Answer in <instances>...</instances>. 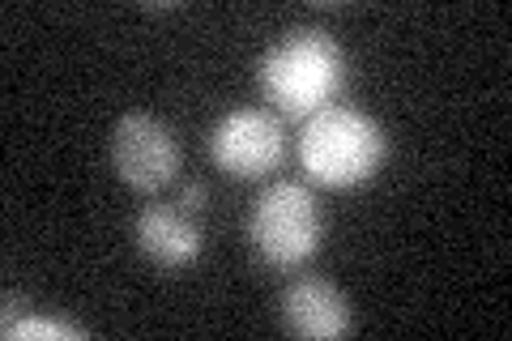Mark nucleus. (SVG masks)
I'll return each mask as SVG.
<instances>
[{"mask_svg": "<svg viewBox=\"0 0 512 341\" xmlns=\"http://www.w3.org/2000/svg\"><path fill=\"white\" fill-rule=\"evenodd\" d=\"M346 86V56L325 30H291L261 60V90L286 120H312Z\"/></svg>", "mask_w": 512, "mask_h": 341, "instance_id": "1", "label": "nucleus"}, {"mask_svg": "<svg viewBox=\"0 0 512 341\" xmlns=\"http://www.w3.org/2000/svg\"><path fill=\"white\" fill-rule=\"evenodd\" d=\"M389 137L359 107H325L308 120L299 137V162L312 184L359 188L384 167Z\"/></svg>", "mask_w": 512, "mask_h": 341, "instance_id": "2", "label": "nucleus"}, {"mask_svg": "<svg viewBox=\"0 0 512 341\" xmlns=\"http://www.w3.org/2000/svg\"><path fill=\"white\" fill-rule=\"evenodd\" d=\"M248 239L274 269L308 265L325 239V214H320L312 188L295 180L269 184L248 214Z\"/></svg>", "mask_w": 512, "mask_h": 341, "instance_id": "3", "label": "nucleus"}, {"mask_svg": "<svg viewBox=\"0 0 512 341\" xmlns=\"http://www.w3.org/2000/svg\"><path fill=\"white\" fill-rule=\"evenodd\" d=\"M210 158L235 180H265L286 158V124L265 107L227 111L210 133Z\"/></svg>", "mask_w": 512, "mask_h": 341, "instance_id": "4", "label": "nucleus"}, {"mask_svg": "<svg viewBox=\"0 0 512 341\" xmlns=\"http://www.w3.org/2000/svg\"><path fill=\"white\" fill-rule=\"evenodd\" d=\"M111 167L133 192H158L180 171V141L150 111H128L111 133Z\"/></svg>", "mask_w": 512, "mask_h": 341, "instance_id": "5", "label": "nucleus"}, {"mask_svg": "<svg viewBox=\"0 0 512 341\" xmlns=\"http://www.w3.org/2000/svg\"><path fill=\"white\" fill-rule=\"evenodd\" d=\"M282 329L308 341H329L350 333V303L325 278H299L282 295Z\"/></svg>", "mask_w": 512, "mask_h": 341, "instance_id": "6", "label": "nucleus"}, {"mask_svg": "<svg viewBox=\"0 0 512 341\" xmlns=\"http://www.w3.org/2000/svg\"><path fill=\"white\" fill-rule=\"evenodd\" d=\"M137 248L158 269H188L201 256V226L192 209L154 201L137 214Z\"/></svg>", "mask_w": 512, "mask_h": 341, "instance_id": "7", "label": "nucleus"}, {"mask_svg": "<svg viewBox=\"0 0 512 341\" xmlns=\"http://www.w3.org/2000/svg\"><path fill=\"white\" fill-rule=\"evenodd\" d=\"M205 201H210V188H205V180H188L184 192H180V205L197 214V209H205Z\"/></svg>", "mask_w": 512, "mask_h": 341, "instance_id": "8", "label": "nucleus"}]
</instances>
